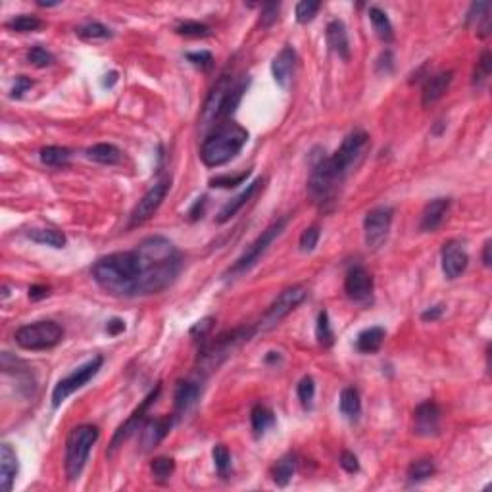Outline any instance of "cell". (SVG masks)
<instances>
[{
  "label": "cell",
  "mask_w": 492,
  "mask_h": 492,
  "mask_svg": "<svg viewBox=\"0 0 492 492\" xmlns=\"http://www.w3.org/2000/svg\"><path fill=\"white\" fill-rule=\"evenodd\" d=\"M448 210H450V198H435V200L429 202L421 212L419 229L423 233L437 231L440 225L444 224Z\"/></svg>",
  "instance_id": "ffe728a7"
},
{
  "label": "cell",
  "mask_w": 492,
  "mask_h": 492,
  "mask_svg": "<svg viewBox=\"0 0 492 492\" xmlns=\"http://www.w3.org/2000/svg\"><path fill=\"white\" fill-rule=\"evenodd\" d=\"M27 62H29L31 66L43 69V67L53 66L54 62H56V58H54L53 53H48L43 46H33V48L27 50Z\"/></svg>",
  "instance_id": "ee69618b"
},
{
  "label": "cell",
  "mask_w": 492,
  "mask_h": 492,
  "mask_svg": "<svg viewBox=\"0 0 492 492\" xmlns=\"http://www.w3.org/2000/svg\"><path fill=\"white\" fill-rule=\"evenodd\" d=\"M118 81V74L116 71H110V74L106 75V79H104V87H112L114 83Z\"/></svg>",
  "instance_id": "6125c7cd"
},
{
  "label": "cell",
  "mask_w": 492,
  "mask_h": 492,
  "mask_svg": "<svg viewBox=\"0 0 492 492\" xmlns=\"http://www.w3.org/2000/svg\"><path fill=\"white\" fill-rule=\"evenodd\" d=\"M71 160V150L66 146H45L41 150V162L48 168H66Z\"/></svg>",
  "instance_id": "e575fe53"
},
{
  "label": "cell",
  "mask_w": 492,
  "mask_h": 492,
  "mask_svg": "<svg viewBox=\"0 0 492 492\" xmlns=\"http://www.w3.org/2000/svg\"><path fill=\"white\" fill-rule=\"evenodd\" d=\"M204 212H206V196H200V198H196L193 208L189 210V219H191V221H196V219H200V217L204 216Z\"/></svg>",
  "instance_id": "f5cc1de1"
},
{
  "label": "cell",
  "mask_w": 492,
  "mask_h": 492,
  "mask_svg": "<svg viewBox=\"0 0 492 492\" xmlns=\"http://www.w3.org/2000/svg\"><path fill=\"white\" fill-rule=\"evenodd\" d=\"M15 344L23 350L39 352V350H50L54 346H58L64 339V329L53 320H43L23 325L15 331Z\"/></svg>",
  "instance_id": "8992f818"
},
{
  "label": "cell",
  "mask_w": 492,
  "mask_h": 492,
  "mask_svg": "<svg viewBox=\"0 0 492 492\" xmlns=\"http://www.w3.org/2000/svg\"><path fill=\"white\" fill-rule=\"evenodd\" d=\"M18 471H20V462H18L14 448L10 446L8 442H4L0 446V483H2V491H12Z\"/></svg>",
  "instance_id": "d4e9b609"
},
{
  "label": "cell",
  "mask_w": 492,
  "mask_h": 492,
  "mask_svg": "<svg viewBox=\"0 0 492 492\" xmlns=\"http://www.w3.org/2000/svg\"><path fill=\"white\" fill-rule=\"evenodd\" d=\"M306 296L308 291L304 285H292L289 289H285V291L273 300V304L268 308V312L261 315V320L254 325V327H256V335L277 327L292 310H296V308L306 300Z\"/></svg>",
  "instance_id": "ba28073f"
},
{
  "label": "cell",
  "mask_w": 492,
  "mask_h": 492,
  "mask_svg": "<svg viewBox=\"0 0 492 492\" xmlns=\"http://www.w3.org/2000/svg\"><path fill=\"white\" fill-rule=\"evenodd\" d=\"M294 66H296V53L292 46H283L279 54H277L273 62H271V75L279 87L287 89L289 83L292 79V74H294Z\"/></svg>",
  "instance_id": "d6986e66"
},
{
  "label": "cell",
  "mask_w": 492,
  "mask_h": 492,
  "mask_svg": "<svg viewBox=\"0 0 492 492\" xmlns=\"http://www.w3.org/2000/svg\"><path fill=\"white\" fill-rule=\"evenodd\" d=\"M339 410L344 418L356 421L362 414V400H360V392L354 387L343 388L341 392V400H339Z\"/></svg>",
  "instance_id": "1f68e13d"
},
{
  "label": "cell",
  "mask_w": 492,
  "mask_h": 492,
  "mask_svg": "<svg viewBox=\"0 0 492 492\" xmlns=\"http://www.w3.org/2000/svg\"><path fill=\"white\" fill-rule=\"evenodd\" d=\"M248 87V77L235 79L233 75H221L210 90L200 112V133L206 135L219 125H224L227 118L235 112L240 98Z\"/></svg>",
  "instance_id": "3957f363"
},
{
  "label": "cell",
  "mask_w": 492,
  "mask_h": 492,
  "mask_svg": "<svg viewBox=\"0 0 492 492\" xmlns=\"http://www.w3.org/2000/svg\"><path fill=\"white\" fill-rule=\"evenodd\" d=\"M392 216L395 212L388 206H377L367 212L364 217V239L369 250H379L385 245L392 225Z\"/></svg>",
  "instance_id": "8fae6325"
},
{
  "label": "cell",
  "mask_w": 492,
  "mask_h": 492,
  "mask_svg": "<svg viewBox=\"0 0 492 492\" xmlns=\"http://www.w3.org/2000/svg\"><path fill=\"white\" fill-rule=\"evenodd\" d=\"M442 411L435 400L421 402L414 411V431L419 437H437L440 431Z\"/></svg>",
  "instance_id": "2e32d148"
},
{
  "label": "cell",
  "mask_w": 492,
  "mask_h": 492,
  "mask_svg": "<svg viewBox=\"0 0 492 492\" xmlns=\"http://www.w3.org/2000/svg\"><path fill=\"white\" fill-rule=\"evenodd\" d=\"M8 296H10V291H8V287H2V300H6Z\"/></svg>",
  "instance_id": "be15d7a7"
},
{
  "label": "cell",
  "mask_w": 492,
  "mask_h": 492,
  "mask_svg": "<svg viewBox=\"0 0 492 492\" xmlns=\"http://www.w3.org/2000/svg\"><path fill=\"white\" fill-rule=\"evenodd\" d=\"M277 362H281V354L279 352H268L266 364H277Z\"/></svg>",
  "instance_id": "94428289"
},
{
  "label": "cell",
  "mask_w": 492,
  "mask_h": 492,
  "mask_svg": "<svg viewBox=\"0 0 492 492\" xmlns=\"http://www.w3.org/2000/svg\"><path fill=\"white\" fill-rule=\"evenodd\" d=\"M492 242L491 240H486L485 246H483V264H485V268H491L492 264V258H491V248H492Z\"/></svg>",
  "instance_id": "91938a15"
},
{
  "label": "cell",
  "mask_w": 492,
  "mask_h": 492,
  "mask_svg": "<svg viewBox=\"0 0 492 492\" xmlns=\"http://www.w3.org/2000/svg\"><path fill=\"white\" fill-rule=\"evenodd\" d=\"M395 58H392V53L390 50H385V53L381 54L379 62H377V69L379 71H385V74H390L392 71V67H395Z\"/></svg>",
  "instance_id": "11a10c76"
},
{
  "label": "cell",
  "mask_w": 492,
  "mask_h": 492,
  "mask_svg": "<svg viewBox=\"0 0 492 492\" xmlns=\"http://www.w3.org/2000/svg\"><path fill=\"white\" fill-rule=\"evenodd\" d=\"M339 183H341V179L331 170L329 156L317 158V162L313 164L312 173H310V179H308V191H310V194L317 202H325L333 196Z\"/></svg>",
  "instance_id": "7c38bea8"
},
{
  "label": "cell",
  "mask_w": 492,
  "mask_h": 492,
  "mask_svg": "<svg viewBox=\"0 0 492 492\" xmlns=\"http://www.w3.org/2000/svg\"><path fill=\"white\" fill-rule=\"evenodd\" d=\"M170 189H172V179H160L156 185L150 186L131 212V225L135 227V225H142L144 221H149L150 217L156 214L158 208L164 204Z\"/></svg>",
  "instance_id": "4fadbf2b"
},
{
  "label": "cell",
  "mask_w": 492,
  "mask_h": 492,
  "mask_svg": "<svg viewBox=\"0 0 492 492\" xmlns=\"http://www.w3.org/2000/svg\"><path fill=\"white\" fill-rule=\"evenodd\" d=\"M246 141H248V131L245 127L235 123V121H225L224 125L214 129L202 144V164L208 165V168H219V165L231 162L233 158L242 150Z\"/></svg>",
  "instance_id": "277c9868"
},
{
  "label": "cell",
  "mask_w": 492,
  "mask_h": 492,
  "mask_svg": "<svg viewBox=\"0 0 492 492\" xmlns=\"http://www.w3.org/2000/svg\"><path fill=\"white\" fill-rule=\"evenodd\" d=\"M186 60L200 69H208L214 64V56L208 50H198V53H186Z\"/></svg>",
  "instance_id": "681fc988"
},
{
  "label": "cell",
  "mask_w": 492,
  "mask_h": 492,
  "mask_svg": "<svg viewBox=\"0 0 492 492\" xmlns=\"http://www.w3.org/2000/svg\"><path fill=\"white\" fill-rule=\"evenodd\" d=\"M175 416H162L156 419H146L141 427V446L144 452L156 448L170 435Z\"/></svg>",
  "instance_id": "ac0fdd59"
},
{
  "label": "cell",
  "mask_w": 492,
  "mask_h": 492,
  "mask_svg": "<svg viewBox=\"0 0 492 492\" xmlns=\"http://www.w3.org/2000/svg\"><path fill=\"white\" fill-rule=\"evenodd\" d=\"M250 170L239 173V175H219V177H214L210 179V186H216V189H233V186L242 185L248 177H250Z\"/></svg>",
  "instance_id": "bcb514c9"
},
{
  "label": "cell",
  "mask_w": 492,
  "mask_h": 492,
  "mask_svg": "<svg viewBox=\"0 0 492 492\" xmlns=\"http://www.w3.org/2000/svg\"><path fill=\"white\" fill-rule=\"evenodd\" d=\"M160 390H162L160 385H158L154 390H150L149 396H146V398H144V400L135 408L133 414L125 419V423H121V425L118 427V431L114 432L112 442H110V446H108V456H114V452H116V450H118V448H120L121 444H123V442L133 435V432L139 431V427H141V423L144 421V418H146V411H149V408L152 406V404L156 402Z\"/></svg>",
  "instance_id": "5bb4252c"
},
{
  "label": "cell",
  "mask_w": 492,
  "mask_h": 492,
  "mask_svg": "<svg viewBox=\"0 0 492 492\" xmlns=\"http://www.w3.org/2000/svg\"><path fill=\"white\" fill-rule=\"evenodd\" d=\"M287 224H289V217H281V219H277V221H273V224L269 225L268 229L261 233L260 237L254 240L252 245L248 246V250L240 256L239 260L235 261L231 268L227 269L225 277H239L242 275V273H246L248 269H252L254 266L260 261L261 256L268 252V248L271 246V242H273V240H275L277 237L285 231Z\"/></svg>",
  "instance_id": "9c48e42d"
},
{
  "label": "cell",
  "mask_w": 492,
  "mask_h": 492,
  "mask_svg": "<svg viewBox=\"0 0 492 492\" xmlns=\"http://www.w3.org/2000/svg\"><path fill=\"white\" fill-rule=\"evenodd\" d=\"M367 14H369V20H371L375 35H377L383 43H392V41H395V29H392V23L388 20L387 12H383V10L377 6H371L367 10Z\"/></svg>",
  "instance_id": "4dcf8cb0"
},
{
  "label": "cell",
  "mask_w": 492,
  "mask_h": 492,
  "mask_svg": "<svg viewBox=\"0 0 492 492\" xmlns=\"http://www.w3.org/2000/svg\"><path fill=\"white\" fill-rule=\"evenodd\" d=\"M6 27L10 31H15V33H33V31H39L43 27V22L39 20L37 15L22 14L6 22Z\"/></svg>",
  "instance_id": "74e56055"
},
{
  "label": "cell",
  "mask_w": 492,
  "mask_h": 492,
  "mask_svg": "<svg viewBox=\"0 0 492 492\" xmlns=\"http://www.w3.org/2000/svg\"><path fill=\"white\" fill-rule=\"evenodd\" d=\"M279 10H281V4L279 2H266L261 6V14H260V25L261 27H271L273 23L279 20Z\"/></svg>",
  "instance_id": "c3c4849f"
},
{
  "label": "cell",
  "mask_w": 492,
  "mask_h": 492,
  "mask_svg": "<svg viewBox=\"0 0 492 492\" xmlns=\"http://www.w3.org/2000/svg\"><path fill=\"white\" fill-rule=\"evenodd\" d=\"M321 4L317 2V0H300L299 4H296V10H294V14H296V22L299 23H310L317 15V12H320Z\"/></svg>",
  "instance_id": "7bdbcfd3"
},
{
  "label": "cell",
  "mask_w": 492,
  "mask_h": 492,
  "mask_svg": "<svg viewBox=\"0 0 492 492\" xmlns=\"http://www.w3.org/2000/svg\"><path fill=\"white\" fill-rule=\"evenodd\" d=\"M491 67H492V58L491 50H485L479 58L477 66H475V74H473V87L481 89L486 83V79L491 77Z\"/></svg>",
  "instance_id": "60d3db41"
},
{
  "label": "cell",
  "mask_w": 492,
  "mask_h": 492,
  "mask_svg": "<svg viewBox=\"0 0 492 492\" xmlns=\"http://www.w3.org/2000/svg\"><path fill=\"white\" fill-rule=\"evenodd\" d=\"M315 339L323 348H331L335 344V333L331 327V321H329L327 310H323L317 315V323H315Z\"/></svg>",
  "instance_id": "8d00e7d4"
},
{
  "label": "cell",
  "mask_w": 492,
  "mask_h": 492,
  "mask_svg": "<svg viewBox=\"0 0 492 492\" xmlns=\"http://www.w3.org/2000/svg\"><path fill=\"white\" fill-rule=\"evenodd\" d=\"M467 27H473L477 37L485 39L491 33V2H473L465 15Z\"/></svg>",
  "instance_id": "484cf974"
},
{
  "label": "cell",
  "mask_w": 492,
  "mask_h": 492,
  "mask_svg": "<svg viewBox=\"0 0 492 492\" xmlns=\"http://www.w3.org/2000/svg\"><path fill=\"white\" fill-rule=\"evenodd\" d=\"M200 383H196V381H181L177 388H175V396H173L175 416H181V414H186L189 410H193L196 402L200 400Z\"/></svg>",
  "instance_id": "603a6c76"
},
{
  "label": "cell",
  "mask_w": 492,
  "mask_h": 492,
  "mask_svg": "<svg viewBox=\"0 0 492 492\" xmlns=\"http://www.w3.org/2000/svg\"><path fill=\"white\" fill-rule=\"evenodd\" d=\"M444 310H446V306H444V304H437V306L427 308L425 312L421 313V320L423 321L440 320V317H442V313H444Z\"/></svg>",
  "instance_id": "9f6ffc18"
},
{
  "label": "cell",
  "mask_w": 492,
  "mask_h": 492,
  "mask_svg": "<svg viewBox=\"0 0 492 492\" xmlns=\"http://www.w3.org/2000/svg\"><path fill=\"white\" fill-rule=\"evenodd\" d=\"M264 185V179H256V181H252L250 185L246 186L245 191L240 194H237L235 198H231V200L227 202L225 204L224 208L219 210V214H217V217H216V224H219V225H224V224H227L231 217H235L237 214H239L240 210L245 208L246 204L248 202L252 200L254 198V194L258 193L260 191V186Z\"/></svg>",
  "instance_id": "7402d4cb"
},
{
  "label": "cell",
  "mask_w": 492,
  "mask_h": 492,
  "mask_svg": "<svg viewBox=\"0 0 492 492\" xmlns=\"http://www.w3.org/2000/svg\"><path fill=\"white\" fill-rule=\"evenodd\" d=\"M296 392H299L300 404H302L306 410H310V408H312L313 396H315V383H313V379L310 377V375L300 379L299 387H296Z\"/></svg>",
  "instance_id": "f6af8a7d"
},
{
  "label": "cell",
  "mask_w": 492,
  "mask_h": 492,
  "mask_svg": "<svg viewBox=\"0 0 492 492\" xmlns=\"http://www.w3.org/2000/svg\"><path fill=\"white\" fill-rule=\"evenodd\" d=\"M27 237H29L33 242L53 246V248H64V246L67 245L66 235L62 231H58V229H50V227H35V229H29V231H27Z\"/></svg>",
  "instance_id": "d6a6232c"
},
{
  "label": "cell",
  "mask_w": 492,
  "mask_h": 492,
  "mask_svg": "<svg viewBox=\"0 0 492 492\" xmlns=\"http://www.w3.org/2000/svg\"><path fill=\"white\" fill-rule=\"evenodd\" d=\"M339 463H341V467H343L346 473H350V475H354V473H358L360 471L358 458H356V454L348 452V450H344L343 454H341V460H339Z\"/></svg>",
  "instance_id": "f907efd6"
},
{
  "label": "cell",
  "mask_w": 492,
  "mask_h": 492,
  "mask_svg": "<svg viewBox=\"0 0 492 492\" xmlns=\"http://www.w3.org/2000/svg\"><path fill=\"white\" fill-rule=\"evenodd\" d=\"M344 292L356 304H369L373 296V277L364 266H354L344 277Z\"/></svg>",
  "instance_id": "9a60e30c"
},
{
  "label": "cell",
  "mask_w": 492,
  "mask_h": 492,
  "mask_svg": "<svg viewBox=\"0 0 492 492\" xmlns=\"http://www.w3.org/2000/svg\"><path fill=\"white\" fill-rule=\"evenodd\" d=\"M123 331H125V321L120 320V317H114V320L108 321V325H106V333L112 336L120 335Z\"/></svg>",
  "instance_id": "6f0895ef"
},
{
  "label": "cell",
  "mask_w": 492,
  "mask_h": 492,
  "mask_svg": "<svg viewBox=\"0 0 492 492\" xmlns=\"http://www.w3.org/2000/svg\"><path fill=\"white\" fill-rule=\"evenodd\" d=\"M150 471H152V475H154L156 481L165 483V481H170L173 471H175V462H173L172 458H168V456H158L150 463Z\"/></svg>",
  "instance_id": "f35d334b"
},
{
  "label": "cell",
  "mask_w": 492,
  "mask_h": 492,
  "mask_svg": "<svg viewBox=\"0 0 492 492\" xmlns=\"http://www.w3.org/2000/svg\"><path fill=\"white\" fill-rule=\"evenodd\" d=\"M435 462L431 458H419V460H414L408 467V481L410 483H421V481H427L429 477L435 475Z\"/></svg>",
  "instance_id": "d590c367"
},
{
  "label": "cell",
  "mask_w": 492,
  "mask_h": 492,
  "mask_svg": "<svg viewBox=\"0 0 492 492\" xmlns=\"http://www.w3.org/2000/svg\"><path fill=\"white\" fill-rule=\"evenodd\" d=\"M50 294V289L46 285H33L29 287V299L31 300H43Z\"/></svg>",
  "instance_id": "680465c9"
},
{
  "label": "cell",
  "mask_w": 492,
  "mask_h": 492,
  "mask_svg": "<svg viewBox=\"0 0 492 492\" xmlns=\"http://www.w3.org/2000/svg\"><path fill=\"white\" fill-rule=\"evenodd\" d=\"M385 336H387V331L379 327V325L377 327L364 329L358 335V339H356V348L362 354H373V352H377L383 346Z\"/></svg>",
  "instance_id": "f1b7e54d"
},
{
  "label": "cell",
  "mask_w": 492,
  "mask_h": 492,
  "mask_svg": "<svg viewBox=\"0 0 492 492\" xmlns=\"http://www.w3.org/2000/svg\"><path fill=\"white\" fill-rule=\"evenodd\" d=\"M440 261H442L444 277L446 279H458L467 269L470 256L458 240H448V242L442 245V250H440Z\"/></svg>",
  "instance_id": "e0dca14e"
},
{
  "label": "cell",
  "mask_w": 492,
  "mask_h": 492,
  "mask_svg": "<svg viewBox=\"0 0 492 492\" xmlns=\"http://www.w3.org/2000/svg\"><path fill=\"white\" fill-rule=\"evenodd\" d=\"M369 149V135L366 131H352L344 137L341 146L336 149L333 156H329V165L339 179L343 181L348 173L362 162Z\"/></svg>",
  "instance_id": "52a82bcc"
},
{
  "label": "cell",
  "mask_w": 492,
  "mask_h": 492,
  "mask_svg": "<svg viewBox=\"0 0 492 492\" xmlns=\"http://www.w3.org/2000/svg\"><path fill=\"white\" fill-rule=\"evenodd\" d=\"M454 79V71H439V74H432L427 77L423 90H421V104L431 106L437 100L446 95L450 83Z\"/></svg>",
  "instance_id": "44dd1931"
},
{
  "label": "cell",
  "mask_w": 492,
  "mask_h": 492,
  "mask_svg": "<svg viewBox=\"0 0 492 492\" xmlns=\"http://www.w3.org/2000/svg\"><path fill=\"white\" fill-rule=\"evenodd\" d=\"M31 87H33V81H31L29 77H25V75H18L14 81V87H12V90H10V97L22 98L23 93H27Z\"/></svg>",
  "instance_id": "816d5d0a"
},
{
  "label": "cell",
  "mask_w": 492,
  "mask_h": 492,
  "mask_svg": "<svg viewBox=\"0 0 492 492\" xmlns=\"http://www.w3.org/2000/svg\"><path fill=\"white\" fill-rule=\"evenodd\" d=\"M102 364H104V358H102V356H95V358L89 360V362H85L83 366L74 369V371L69 373L67 377L58 381V385H56L53 390L54 408H60V404L66 400L67 396H71L75 390H79V388L85 387V385H87V383H89V381L93 379L98 371H100Z\"/></svg>",
  "instance_id": "30bf717a"
},
{
  "label": "cell",
  "mask_w": 492,
  "mask_h": 492,
  "mask_svg": "<svg viewBox=\"0 0 492 492\" xmlns=\"http://www.w3.org/2000/svg\"><path fill=\"white\" fill-rule=\"evenodd\" d=\"M177 35L181 37H189V39H204L212 35V29H210L206 23L200 22H181L177 27Z\"/></svg>",
  "instance_id": "ab89813d"
},
{
  "label": "cell",
  "mask_w": 492,
  "mask_h": 492,
  "mask_svg": "<svg viewBox=\"0 0 492 492\" xmlns=\"http://www.w3.org/2000/svg\"><path fill=\"white\" fill-rule=\"evenodd\" d=\"M75 35L83 41H89V43H95V41H106V39H112V29L106 27L104 23L100 22H87L79 25L75 29Z\"/></svg>",
  "instance_id": "836d02e7"
},
{
  "label": "cell",
  "mask_w": 492,
  "mask_h": 492,
  "mask_svg": "<svg viewBox=\"0 0 492 492\" xmlns=\"http://www.w3.org/2000/svg\"><path fill=\"white\" fill-rule=\"evenodd\" d=\"M93 279L97 285L112 296L133 299L137 296V258L133 250L108 254L95 261Z\"/></svg>",
  "instance_id": "7a4b0ae2"
},
{
  "label": "cell",
  "mask_w": 492,
  "mask_h": 492,
  "mask_svg": "<svg viewBox=\"0 0 492 492\" xmlns=\"http://www.w3.org/2000/svg\"><path fill=\"white\" fill-rule=\"evenodd\" d=\"M212 323H214V320L212 317H206V320L198 321L196 325H194L193 329H191V335L196 336L198 335V339H204V336L208 335L210 329H212Z\"/></svg>",
  "instance_id": "db71d44e"
},
{
  "label": "cell",
  "mask_w": 492,
  "mask_h": 492,
  "mask_svg": "<svg viewBox=\"0 0 492 492\" xmlns=\"http://www.w3.org/2000/svg\"><path fill=\"white\" fill-rule=\"evenodd\" d=\"M325 37H327V45L333 53L343 58L344 62L350 60V43H348V33H346V25L341 20H333L327 23L325 29Z\"/></svg>",
  "instance_id": "cb8c5ba5"
},
{
  "label": "cell",
  "mask_w": 492,
  "mask_h": 492,
  "mask_svg": "<svg viewBox=\"0 0 492 492\" xmlns=\"http://www.w3.org/2000/svg\"><path fill=\"white\" fill-rule=\"evenodd\" d=\"M320 235L321 231L317 225H312V227L304 229L302 235H300V250H302V252H312V250H315V246L320 242Z\"/></svg>",
  "instance_id": "7dc6e473"
},
{
  "label": "cell",
  "mask_w": 492,
  "mask_h": 492,
  "mask_svg": "<svg viewBox=\"0 0 492 492\" xmlns=\"http://www.w3.org/2000/svg\"><path fill=\"white\" fill-rule=\"evenodd\" d=\"M100 431L95 425H77L74 427L66 440V475L69 481H77L79 475L85 470V465L89 462V454L93 446L97 444Z\"/></svg>",
  "instance_id": "5b68a950"
},
{
  "label": "cell",
  "mask_w": 492,
  "mask_h": 492,
  "mask_svg": "<svg viewBox=\"0 0 492 492\" xmlns=\"http://www.w3.org/2000/svg\"><path fill=\"white\" fill-rule=\"evenodd\" d=\"M87 158L102 165H116L123 160V152H121L116 144L110 142H98L95 146L87 149Z\"/></svg>",
  "instance_id": "4316f807"
},
{
  "label": "cell",
  "mask_w": 492,
  "mask_h": 492,
  "mask_svg": "<svg viewBox=\"0 0 492 492\" xmlns=\"http://www.w3.org/2000/svg\"><path fill=\"white\" fill-rule=\"evenodd\" d=\"M212 458H214V465H216L217 473H219L221 477H227V473L231 470V454H229L227 446H225V444L214 446Z\"/></svg>",
  "instance_id": "b9f144b4"
},
{
  "label": "cell",
  "mask_w": 492,
  "mask_h": 492,
  "mask_svg": "<svg viewBox=\"0 0 492 492\" xmlns=\"http://www.w3.org/2000/svg\"><path fill=\"white\" fill-rule=\"evenodd\" d=\"M299 467V460L294 454H285L281 460H277V463L271 470V477L277 486H287L294 477Z\"/></svg>",
  "instance_id": "83f0119b"
},
{
  "label": "cell",
  "mask_w": 492,
  "mask_h": 492,
  "mask_svg": "<svg viewBox=\"0 0 492 492\" xmlns=\"http://www.w3.org/2000/svg\"><path fill=\"white\" fill-rule=\"evenodd\" d=\"M137 258V296L158 294L175 281L181 269V254L172 240L154 235L133 248Z\"/></svg>",
  "instance_id": "6da1fadb"
},
{
  "label": "cell",
  "mask_w": 492,
  "mask_h": 492,
  "mask_svg": "<svg viewBox=\"0 0 492 492\" xmlns=\"http://www.w3.org/2000/svg\"><path fill=\"white\" fill-rule=\"evenodd\" d=\"M250 423H252L254 437L260 439L271 427L275 425V416H273V411L269 410L268 406L256 404L252 408V411H250Z\"/></svg>",
  "instance_id": "f546056e"
}]
</instances>
